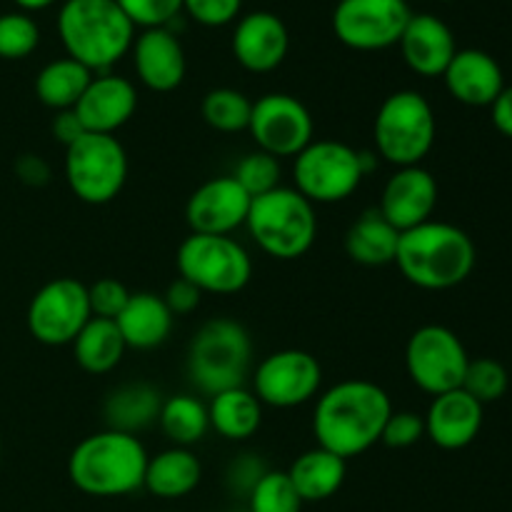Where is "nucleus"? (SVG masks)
Segmentation results:
<instances>
[{
	"label": "nucleus",
	"mask_w": 512,
	"mask_h": 512,
	"mask_svg": "<svg viewBox=\"0 0 512 512\" xmlns=\"http://www.w3.org/2000/svg\"><path fill=\"white\" fill-rule=\"evenodd\" d=\"M393 410L390 395L373 380H340L315 400V440L343 460L358 458L380 443L385 420Z\"/></svg>",
	"instance_id": "f257e3e1"
},
{
	"label": "nucleus",
	"mask_w": 512,
	"mask_h": 512,
	"mask_svg": "<svg viewBox=\"0 0 512 512\" xmlns=\"http://www.w3.org/2000/svg\"><path fill=\"white\" fill-rule=\"evenodd\" d=\"M478 250L463 228L443 220L400 233L395 265L410 285L420 290H453L473 275Z\"/></svg>",
	"instance_id": "f03ea898"
},
{
	"label": "nucleus",
	"mask_w": 512,
	"mask_h": 512,
	"mask_svg": "<svg viewBox=\"0 0 512 512\" xmlns=\"http://www.w3.org/2000/svg\"><path fill=\"white\" fill-rule=\"evenodd\" d=\"M148 450L138 435L100 430L73 448L68 478L90 498H123L143 488Z\"/></svg>",
	"instance_id": "7ed1b4c3"
},
{
	"label": "nucleus",
	"mask_w": 512,
	"mask_h": 512,
	"mask_svg": "<svg viewBox=\"0 0 512 512\" xmlns=\"http://www.w3.org/2000/svg\"><path fill=\"white\" fill-rule=\"evenodd\" d=\"M58 35L65 55L90 73H110L130 53L135 25L115 0H65L58 13Z\"/></svg>",
	"instance_id": "20e7f679"
},
{
	"label": "nucleus",
	"mask_w": 512,
	"mask_h": 512,
	"mask_svg": "<svg viewBox=\"0 0 512 512\" xmlns=\"http://www.w3.org/2000/svg\"><path fill=\"white\" fill-rule=\"evenodd\" d=\"M253 370V338L248 328L233 318H210L188 343L185 373L205 395L243 388Z\"/></svg>",
	"instance_id": "39448f33"
},
{
	"label": "nucleus",
	"mask_w": 512,
	"mask_h": 512,
	"mask_svg": "<svg viewBox=\"0 0 512 512\" xmlns=\"http://www.w3.org/2000/svg\"><path fill=\"white\" fill-rule=\"evenodd\" d=\"M378 165L373 150H355L343 140L315 138L293 158V188L313 205L348 200Z\"/></svg>",
	"instance_id": "423d86ee"
},
{
	"label": "nucleus",
	"mask_w": 512,
	"mask_h": 512,
	"mask_svg": "<svg viewBox=\"0 0 512 512\" xmlns=\"http://www.w3.org/2000/svg\"><path fill=\"white\" fill-rule=\"evenodd\" d=\"M245 228L265 255L275 260H298L310 253L318 238V213L298 190L280 185L253 198Z\"/></svg>",
	"instance_id": "0eeeda50"
},
{
	"label": "nucleus",
	"mask_w": 512,
	"mask_h": 512,
	"mask_svg": "<svg viewBox=\"0 0 512 512\" xmlns=\"http://www.w3.org/2000/svg\"><path fill=\"white\" fill-rule=\"evenodd\" d=\"M435 135H438L435 110L418 90H395L375 113V155L393 168L423 165L433 150Z\"/></svg>",
	"instance_id": "6e6552de"
},
{
	"label": "nucleus",
	"mask_w": 512,
	"mask_h": 512,
	"mask_svg": "<svg viewBox=\"0 0 512 512\" xmlns=\"http://www.w3.org/2000/svg\"><path fill=\"white\" fill-rule=\"evenodd\" d=\"M175 263L180 278L200 293L235 295L253 278V258L233 235L190 233L180 243Z\"/></svg>",
	"instance_id": "1a4fd4ad"
},
{
	"label": "nucleus",
	"mask_w": 512,
	"mask_h": 512,
	"mask_svg": "<svg viewBox=\"0 0 512 512\" xmlns=\"http://www.w3.org/2000/svg\"><path fill=\"white\" fill-rule=\"evenodd\" d=\"M65 183L88 205L113 203L128 180V153L115 135L83 133L65 148Z\"/></svg>",
	"instance_id": "9d476101"
},
{
	"label": "nucleus",
	"mask_w": 512,
	"mask_h": 512,
	"mask_svg": "<svg viewBox=\"0 0 512 512\" xmlns=\"http://www.w3.org/2000/svg\"><path fill=\"white\" fill-rule=\"evenodd\" d=\"M470 355L463 340L445 325H423L405 345V370L415 388L428 395H443L463 385Z\"/></svg>",
	"instance_id": "9b49d317"
},
{
	"label": "nucleus",
	"mask_w": 512,
	"mask_h": 512,
	"mask_svg": "<svg viewBox=\"0 0 512 512\" xmlns=\"http://www.w3.org/2000/svg\"><path fill=\"white\" fill-rule=\"evenodd\" d=\"M250 380L263 408L290 410L318 398L323 388V368L308 350L285 348L260 360Z\"/></svg>",
	"instance_id": "f8f14e48"
},
{
	"label": "nucleus",
	"mask_w": 512,
	"mask_h": 512,
	"mask_svg": "<svg viewBox=\"0 0 512 512\" xmlns=\"http://www.w3.org/2000/svg\"><path fill=\"white\" fill-rule=\"evenodd\" d=\"M90 318L88 285L75 278H53L33 295L25 323L38 343L63 348L78 338Z\"/></svg>",
	"instance_id": "ddd939ff"
},
{
	"label": "nucleus",
	"mask_w": 512,
	"mask_h": 512,
	"mask_svg": "<svg viewBox=\"0 0 512 512\" xmlns=\"http://www.w3.org/2000/svg\"><path fill=\"white\" fill-rule=\"evenodd\" d=\"M248 133L273 158H295L315 140V120L308 105L290 93H265L253 103Z\"/></svg>",
	"instance_id": "4468645a"
},
{
	"label": "nucleus",
	"mask_w": 512,
	"mask_h": 512,
	"mask_svg": "<svg viewBox=\"0 0 512 512\" xmlns=\"http://www.w3.org/2000/svg\"><path fill=\"white\" fill-rule=\"evenodd\" d=\"M410 15L405 0H340L333 10V30L350 50L375 53L400 43Z\"/></svg>",
	"instance_id": "2eb2a0df"
},
{
	"label": "nucleus",
	"mask_w": 512,
	"mask_h": 512,
	"mask_svg": "<svg viewBox=\"0 0 512 512\" xmlns=\"http://www.w3.org/2000/svg\"><path fill=\"white\" fill-rule=\"evenodd\" d=\"M253 198L238 185L233 175L205 180L190 193L185 203V223L190 233L233 235L248 223Z\"/></svg>",
	"instance_id": "dca6fc26"
},
{
	"label": "nucleus",
	"mask_w": 512,
	"mask_h": 512,
	"mask_svg": "<svg viewBox=\"0 0 512 512\" xmlns=\"http://www.w3.org/2000/svg\"><path fill=\"white\" fill-rule=\"evenodd\" d=\"M435 208H438V180L423 165L395 168V173L385 180L378 213L398 233L433 220Z\"/></svg>",
	"instance_id": "f3484780"
},
{
	"label": "nucleus",
	"mask_w": 512,
	"mask_h": 512,
	"mask_svg": "<svg viewBox=\"0 0 512 512\" xmlns=\"http://www.w3.org/2000/svg\"><path fill=\"white\" fill-rule=\"evenodd\" d=\"M75 115L83 123L85 133L115 135L133 120L138 110V90L133 80L115 73L93 75L83 98L75 105Z\"/></svg>",
	"instance_id": "a211bd4d"
},
{
	"label": "nucleus",
	"mask_w": 512,
	"mask_h": 512,
	"mask_svg": "<svg viewBox=\"0 0 512 512\" xmlns=\"http://www.w3.org/2000/svg\"><path fill=\"white\" fill-rule=\"evenodd\" d=\"M290 50V33L283 20L268 10H255L238 20L233 30V55L248 73H273Z\"/></svg>",
	"instance_id": "6ab92c4d"
},
{
	"label": "nucleus",
	"mask_w": 512,
	"mask_h": 512,
	"mask_svg": "<svg viewBox=\"0 0 512 512\" xmlns=\"http://www.w3.org/2000/svg\"><path fill=\"white\" fill-rule=\"evenodd\" d=\"M135 75L153 93H173L183 85L188 60L178 35L168 28H148L135 35L130 48Z\"/></svg>",
	"instance_id": "aec40b11"
},
{
	"label": "nucleus",
	"mask_w": 512,
	"mask_h": 512,
	"mask_svg": "<svg viewBox=\"0 0 512 512\" xmlns=\"http://www.w3.org/2000/svg\"><path fill=\"white\" fill-rule=\"evenodd\" d=\"M398 45L405 65L423 78H443L445 68L458 53L453 30L445 20L430 13L410 15Z\"/></svg>",
	"instance_id": "412c9836"
},
{
	"label": "nucleus",
	"mask_w": 512,
	"mask_h": 512,
	"mask_svg": "<svg viewBox=\"0 0 512 512\" xmlns=\"http://www.w3.org/2000/svg\"><path fill=\"white\" fill-rule=\"evenodd\" d=\"M485 408L463 388L435 395L425 418V438L440 450H463L480 435Z\"/></svg>",
	"instance_id": "4be33fe9"
},
{
	"label": "nucleus",
	"mask_w": 512,
	"mask_h": 512,
	"mask_svg": "<svg viewBox=\"0 0 512 512\" xmlns=\"http://www.w3.org/2000/svg\"><path fill=\"white\" fill-rule=\"evenodd\" d=\"M445 88L468 108H490L505 88V75L498 60L478 48L455 53L443 73Z\"/></svg>",
	"instance_id": "5701e85b"
},
{
	"label": "nucleus",
	"mask_w": 512,
	"mask_h": 512,
	"mask_svg": "<svg viewBox=\"0 0 512 512\" xmlns=\"http://www.w3.org/2000/svg\"><path fill=\"white\" fill-rule=\"evenodd\" d=\"M128 350H155L170 338L175 315L158 293H133L123 313L115 320Z\"/></svg>",
	"instance_id": "b1692460"
},
{
	"label": "nucleus",
	"mask_w": 512,
	"mask_h": 512,
	"mask_svg": "<svg viewBox=\"0 0 512 512\" xmlns=\"http://www.w3.org/2000/svg\"><path fill=\"white\" fill-rule=\"evenodd\" d=\"M163 395L150 383H125L110 390L103 403V418L108 430L138 435L158 425Z\"/></svg>",
	"instance_id": "393cba45"
},
{
	"label": "nucleus",
	"mask_w": 512,
	"mask_h": 512,
	"mask_svg": "<svg viewBox=\"0 0 512 512\" xmlns=\"http://www.w3.org/2000/svg\"><path fill=\"white\" fill-rule=\"evenodd\" d=\"M203 480V465L190 448H165L148 458L143 488L160 500H180Z\"/></svg>",
	"instance_id": "a878e982"
},
{
	"label": "nucleus",
	"mask_w": 512,
	"mask_h": 512,
	"mask_svg": "<svg viewBox=\"0 0 512 512\" xmlns=\"http://www.w3.org/2000/svg\"><path fill=\"white\" fill-rule=\"evenodd\" d=\"M285 473L303 503H323L343 488L345 478H348V460L315 445V448L300 453Z\"/></svg>",
	"instance_id": "bb28decb"
},
{
	"label": "nucleus",
	"mask_w": 512,
	"mask_h": 512,
	"mask_svg": "<svg viewBox=\"0 0 512 512\" xmlns=\"http://www.w3.org/2000/svg\"><path fill=\"white\" fill-rule=\"evenodd\" d=\"M210 430L230 443H245L263 425V403L250 388H230L213 395L208 405Z\"/></svg>",
	"instance_id": "cd10ccee"
},
{
	"label": "nucleus",
	"mask_w": 512,
	"mask_h": 512,
	"mask_svg": "<svg viewBox=\"0 0 512 512\" xmlns=\"http://www.w3.org/2000/svg\"><path fill=\"white\" fill-rule=\"evenodd\" d=\"M400 233L378 213V208L365 210L345 233V253L363 268H385L395 263Z\"/></svg>",
	"instance_id": "c85d7f7f"
},
{
	"label": "nucleus",
	"mask_w": 512,
	"mask_h": 512,
	"mask_svg": "<svg viewBox=\"0 0 512 512\" xmlns=\"http://www.w3.org/2000/svg\"><path fill=\"white\" fill-rule=\"evenodd\" d=\"M70 345H73L75 363L90 375L113 373L128 353V345H125L115 320L103 318H90Z\"/></svg>",
	"instance_id": "c756f323"
},
{
	"label": "nucleus",
	"mask_w": 512,
	"mask_h": 512,
	"mask_svg": "<svg viewBox=\"0 0 512 512\" xmlns=\"http://www.w3.org/2000/svg\"><path fill=\"white\" fill-rule=\"evenodd\" d=\"M95 73H90L85 65H80L73 58H58L43 65L35 78V95L45 108L55 110H73L78 100L83 98L85 88L90 85Z\"/></svg>",
	"instance_id": "7c9ffc66"
},
{
	"label": "nucleus",
	"mask_w": 512,
	"mask_h": 512,
	"mask_svg": "<svg viewBox=\"0 0 512 512\" xmlns=\"http://www.w3.org/2000/svg\"><path fill=\"white\" fill-rule=\"evenodd\" d=\"M158 428L173 448H193L210 430L208 405L190 393L163 398Z\"/></svg>",
	"instance_id": "2f4dec72"
},
{
	"label": "nucleus",
	"mask_w": 512,
	"mask_h": 512,
	"mask_svg": "<svg viewBox=\"0 0 512 512\" xmlns=\"http://www.w3.org/2000/svg\"><path fill=\"white\" fill-rule=\"evenodd\" d=\"M253 100L235 88H213L200 103V115L218 133H243L250 125Z\"/></svg>",
	"instance_id": "473e14b6"
},
{
	"label": "nucleus",
	"mask_w": 512,
	"mask_h": 512,
	"mask_svg": "<svg viewBox=\"0 0 512 512\" xmlns=\"http://www.w3.org/2000/svg\"><path fill=\"white\" fill-rule=\"evenodd\" d=\"M303 505L285 470H268L248 495V512H300Z\"/></svg>",
	"instance_id": "72a5a7b5"
},
{
	"label": "nucleus",
	"mask_w": 512,
	"mask_h": 512,
	"mask_svg": "<svg viewBox=\"0 0 512 512\" xmlns=\"http://www.w3.org/2000/svg\"><path fill=\"white\" fill-rule=\"evenodd\" d=\"M508 385L510 375L503 363H498L495 358H470L460 388L485 408V405L490 403H498V400L508 393Z\"/></svg>",
	"instance_id": "f704fd0d"
},
{
	"label": "nucleus",
	"mask_w": 512,
	"mask_h": 512,
	"mask_svg": "<svg viewBox=\"0 0 512 512\" xmlns=\"http://www.w3.org/2000/svg\"><path fill=\"white\" fill-rule=\"evenodd\" d=\"M280 175H283L280 160L258 148L253 153H245L233 170V178L250 198H260V195L280 188Z\"/></svg>",
	"instance_id": "c9c22d12"
},
{
	"label": "nucleus",
	"mask_w": 512,
	"mask_h": 512,
	"mask_svg": "<svg viewBox=\"0 0 512 512\" xmlns=\"http://www.w3.org/2000/svg\"><path fill=\"white\" fill-rule=\"evenodd\" d=\"M40 28L28 13L0 15V58L23 60L38 48Z\"/></svg>",
	"instance_id": "e433bc0d"
},
{
	"label": "nucleus",
	"mask_w": 512,
	"mask_h": 512,
	"mask_svg": "<svg viewBox=\"0 0 512 512\" xmlns=\"http://www.w3.org/2000/svg\"><path fill=\"white\" fill-rule=\"evenodd\" d=\"M135 28H168L183 10V0H115Z\"/></svg>",
	"instance_id": "4c0bfd02"
},
{
	"label": "nucleus",
	"mask_w": 512,
	"mask_h": 512,
	"mask_svg": "<svg viewBox=\"0 0 512 512\" xmlns=\"http://www.w3.org/2000/svg\"><path fill=\"white\" fill-rule=\"evenodd\" d=\"M130 290L123 280L118 278H100L93 285H88V303L93 318L103 320H118V315L123 313L125 305L130 300Z\"/></svg>",
	"instance_id": "58836bf2"
},
{
	"label": "nucleus",
	"mask_w": 512,
	"mask_h": 512,
	"mask_svg": "<svg viewBox=\"0 0 512 512\" xmlns=\"http://www.w3.org/2000/svg\"><path fill=\"white\" fill-rule=\"evenodd\" d=\"M425 438V418L415 410H393L390 418L385 420L380 443L388 448H413Z\"/></svg>",
	"instance_id": "ea45409f"
},
{
	"label": "nucleus",
	"mask_w": 512,
	"mask_h": 512,
	"mask_svg": "<svg viewBox=\"0 0 512 512\" xmlns=\"http://www.w3.org/2000/svg\"><path fill=\"white\" fill-rule=\"evenodd\" d=\"M268 463H265L260 455L255 453H240L225 468V488L233 495L248 500V495L253 493V488L258 485V480L268 473Z\"/></svg>",
	"instance_id": "a19ab883"
},
{
	"label": "nucleus",
	"mask_w": 512,
	"mask_h": 512,
	"mask_svg": "<svg viewBox=\"0 0 512 512\" xmlns=\"http://www.w3.org/2000/svg\"><path fill=\"white\" fill-rule=\"evenodd\" d=\"M243 0H183V10L205 28H223L238 18Z\"/></svg>",
	"instance_id": "79ce46f5"
},
{
	"label": "nucleus",
	"mask_w": 512,
	"mask_h": 512,
	"mask_svg": "<svg viewBox=\"0 0 512 512\" xmlns=\"http://www.w3.org/2000/svg\"><path fill=\"white\" fill-rule=\"evenodd\" d=\"M200 298H203V293H200L193 283H188V280L183 278L173 280V283L168 285V290L163 293L165 305H168L170 313H173L175 318H178V315H190L193 310H198Z\"/></svg>",
	"instance_id": "37998d69"
},
{
	"label": "nucleus",
	"mask_w": 512,
	"mask_h": 512,
	"mask_svg": "<svg viewBox=\"0 0 512 512\" xmlns=\"http://www.w3.org/2000/svg\"><path fill=\"white\" fill-rule=\"evenodd\" d=\"M15 175H18L20 183L30 185V188H43L50 183V165L48 160L35 153L20 155L18 163H15Z\"/></svg>",
	"instance_id": "c03bdc74"
},
{
	"label": "nucleus",
	"mask_w": 512,
	"mask_h": 512,
	"mask_svg": "<svg viewBox=\"0 0 512 512\" xmlns=\"http://www.w3.org/2000/svg\"><path fill=\"white\" fill-rule=\"evenodd\" d=\"M50 130H53V138L58 140L63 148H68L70 143H75V140L85 133L83 123L78 120L75 110H60V113H55Z\"/></svg>",
	"instance_id": "a18cd8bd"
},
{
	"label": "nucleus",
	"mask_w": 512,
	"mask_h": 512,
	"mask_svg": "<svg viewBox=\"0 0 512 512\" xmlns=\"http://www.w3.org/2000/svg\"><path fill=\"white\" fill-rule=\"evenodd\" d=\"M490 118H493L498 133H503L505 138H512V85H505L503 93L490 105Z\"/></svg>",
	"instance_id": "49530a36"
},
{
	"label": "nucleus",
	"mask_w": 512,
	"mask_h": 512,
	"mask_svg": "<svg viewBox=\"0 0 512 512\" xmlns=\"http://www.w3.org/2000/svg\"><path fill=\"white\" fill-rule=\"evenodd\" d=\"M13 3L18 5V8H23V10H28V13H33V10L50 8V5H53L55 0H13Z\"/></svg>",
	"instance_id": "de8ad7c7"
},
{
	"label": "nucleus",
	"mask_w": 512,
	"mask_h": 512,
	"mask_svg": "<svg viewBox=\"0 0 512 512\" xmlns=\"http://www.w3.org/2000/svg\"><path fill=\"white\" fill-rule=\"evenodd\" d=\"M0 458H3V443H0Z\"/></svg>",
	"instance_id": "09e8293b"
},
{
	"label": "nucleus",
	"mask_w": 512,
	"mask_h": 512,
	"mask_svg": "<svg viewBox=\"0 0 512 512\" xmlns=\"http://www.w3.org/2000/svg\"><path fill=\"white\" fill-rule=\"evenodd\" d=\"M440 3H453V0H440Z\"/></svg>",
	"instance_id": "8fccbe9b"
}]
</instances>
